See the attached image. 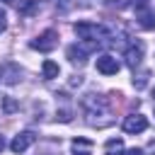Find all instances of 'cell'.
<instances>
[{
  "instance_id": "obj_23",
  "label": "cell",
  "mask_w": 155,
  "mask_h": 155,
  "mask_svg": "<svg viewBox=\"0 0 155 155\" xmlns=\"http://www.w3.org/2000/svg\"><path fill=\"white\" fill-rule=\"evenodd\" d=\"M153 97H155V87H153Z\"/></svg>"
},
{
  "instance_id": "obj_16",
  "label": "cell",
  "mask_w": 155,
  "mask_h": 155,
  "mask_svg": "<svg viewBox=\"0 0 155 155\" xmlns=\"http://www.w3.org/2000/svg\"><path fill=\"white\" fill-rule=\"evenodd\" d=\"M5 27H7V15H5V10L0 7V34L5 31Z\"/></svg>"
},
{
  "instance_id": "obj_22",
  "label": "cell",
  "mask_w": 155,
  "mask_h": 155,
  "mask_svg": "<svg viewBox=\"0 0 155 155\" xmlns=\"http://www.w3.org/2000/svg\"><path fill=\"white\" fill-rule=\"evenodd\" d=\"M2 148H5V138L0 136V150H2Z\"/></svg>"
},
{
  "instance_id": "obj_1",
  "label": "cell",
  "mask_w": 155,
  "mask_h": 155,
  "mask_svg": "<svg viewBox=\"0 0 155 155\" xmlns=\"http://www.w3.org/2000/svg\"><path fill=\"white\" fill-rule=\"evenodd\" d=\"M73 29H75L78 39H82V41H94V44H99V46L109 39V31H107L102 24H94V22H78Z\"/></svg>"
},
{
  "instance_id": "obj_15",
  "label": "cell",
  "mask_w": 155,
  "mask_h": 155,
  "mask_svg": "<svg viewBox=\"0 0 155 155\" xmlns=\"http://www.w3.org/2000/svg\"><path fill=\"white\" fill-rule=\"evenodd\" d=\"M15 109H17V102H15V99H10V97H5V111L10 114V111H15Z\"/></svg>"
},
{
  "instance_id": "obj_8",
  "label": "cell",
  "mask_w": 155,
  "mask_h": 155,
  "mask_svg": "<svg viewBox=\"0 0 155 155\" xmlns=\"http://www.w3.org/2000/svg\"><path fill=\"white\" fill-rule=\"evenodd\" d=\"M0 80H2L5 85H15V82H19V80H22V70H19V65H17V63H2V65H0Z\"/></svg>"
},
{
  "instance_id": "obj_12",
  "label": "cell",
  "mask_w": 155,
  "mask_h": 155,
  "mask_svg": "<svg viewBox=\"0 0 155 155\" xmlns=\"http://www.w3.org/2000/svg\"><path fill=\"white\" fill-rule=\"evenodd\" d=\"M104 153L107 155H124V140L121 138H109L104 143Z\"/></svg>"
},
{
  "instance_id": "obj_21",
  "label": "cell",
  "mask_w": 155,
  "mask_h": 155,
  "mask_svg": "<svg viewBox=\"0 0 155 155\" xmlns=\"http://www.w3.org/2000/svg\"><path fill=\"white\" fill-rule=\"evenodd\" d=\"M5 5H17V0H2Z\"/></svg>"
},
{
  "instance_id": "obj_19",
  "label": "cell",
  "mask_w": 155,
  "mask_h": 155,
  "mask_svg": "<svg viewBox=\"0 0 155 155\" xmlns=\"http://www.w3.org/2000/svg\"><path fill=\"white\" fill-rule=\"evenodd\" d=\"M124 155H143V150H140V148H131V150H126Z\"/></svg>"
},
{
  "instance_id": "obj_3",
  "label": "cell",
  "mask_w": 155,
  "mask_h": 155,
  "mask_svg": "<svg viewBox=\"0 0 155 155\" xmlns=\"http://www.w3.org/2000/svg\"><path fill=\"white\" fill-rule=\"evenodd\" d=\"M97 48H99V44H94V41H82L80 46H70V48H68V58H70L73 63H85V56L92 53V51H97Z\"/></svg>"
},
{
  "instance_id": "obj_6",
  "label": "cell",
  "mask_w": 155,
  "mask_h": 155,
  "mask_svg": "<svg viewBox=\"0 0 155 155\" xmlns=\"http://www.w3.org/2000/svg\"><path fill=\"white\" fill-rule=\"evenodd\" d=\"M119 68H121V63H119L114 56H109V53H102V56L97 58V70H99L102 75H116Z\"/></svg>"
},
{
  "instance_id": "obj_20",
  "label": "cell",
  "mask_w": 155,
  "mask_h": 155,
  "mask_svg": "<svg viewBox=\"0 0 155 155\" xmlns=\"http://www.w3.org/2000/svg\"><path fill=\"white\" fill-rule=\"evenodd\" d=\"M148 150H150V153H153V155H155V136H153V138H150V143H148Z\"/></svg>"
},
{
  "instance_id": "obj_14",
  "label": "cell",
  "mask_w": 155,
  "mask_h": 155,
  "mask_svg": "<svg viewBox=\"0 0 155 155\" xmlns=\"http://www.w3.org/2000/svg\"><path fill=\"white\" fill-rule=\"evenodd\" d=\"M128 5H131L136 12H138V10H145V7L150 5V0H128Z\"/></svg>"
},
{
  "instance_id": "obj_11",
  "label": "cell",
  "mask_w": 155,
  "mask_h": 155,
  "mask_svg": "<svg viewBox=\"0 0 155 155\" xmlns=\"http://www.w3.org/2000/svg\"><path fill=\"white\" fill-rule=\"evenodd\" d=\"M58 73H61L58 63H53V61H44V63H41V75H44V80H53V78H58Z\"/></svg>"
},
{
  "instance_id": "obj_9",
  "label": "cell",
  "mask_w": 155,
  "mask_h": 155,
  "mask_svg": "<svg viewBox=\"0 0 155 155\" xmlns=\"http://www.w3.org/2000/svg\"><path fill=\"white\" fill-rule=\"evenodd\" d=\"M138 24L143 29H155V10H138Z\"/></svg>"
},
{
  "instance_id": "obj_10",
  "label": "cell",
  "mask_w": 155,
  "mask_h": 155,
  "mask_svg": "<svg viewBox=\"0 0 155 155\" xmlns=\"http://www.w3.org/2000/svg\"><path fill=\"white\" fill-rule=\"evenodd\" d=\"M73 153H75V155H92V140H87V138H75V140H73Z\"/></svg>"
},
{
  "instance_id": "obj_7",
  "label": "cell",
  "mask_w": 155,
  "mask_h": 155,
  "mask_svg": "<svg viewBox=\"0 0 155 155\" xmlns=\"http://www.w3.org/2000/svg\"><path fill=\"white\" fill-rule=\"evenodd\" d=\"M145 128H148V119L143 114H128L124 119V131L126 133H140Z\"/></svg>"
},
{
  "instance_id": "obj_18",
  "label": "cell",
  "mask_w": 155,
  "mask_h": 155,
  "mask_svg": "<svg viewBox=\"0 0 155 155\" xmlns=\"http://www.w3.org/2000/svg\"><path fill=\"white\" fill-rule=\"evenodd\" d=\"M56 119H61V121H70V114H68V111H58Z\"/></svg>"
},
{
  "instance_id": "obj_13",
  "label": "cell",
  "mask_w": 155,
  "mask_h": 155,
  "mask_svg": "<svg viewBox=\"0 0 155 155\" xmlns=\"http://www.w3.org/2000/svg\"><path fill=\"white\" fill-rule=\"evenodd\" d=\"M34 12H39V0H27L24 5H19V15L22 17H29Z\"/></svg>"
},
{
  "instance_id": "obj_17",
  "label": "cell",
  "mask_w": 155,
  "mask_h": 155,
  "mask_svg": "<svg viewBox=\"0 0 155 155\" xmlns=\"http://www.w3.org/2000/svg\"><path fill=\"white\" fill-rule=\"evenodd\" d=\"M107 5H109V7H116V10H119V7H124V0H107Z\"/></svg>"
},
{
  "instance_id": "obj_2",
  "label": "cell",
  "mask_w": 155,
  "mask_h": 155,
  "mask_svg": "<svg viewBox=\"0 0 155 155\" xmlns=\"http://www.w3.org/2000/svg\"><path fill=\"white\" fill-rule=\"evenodd\" d=\"M58 46V31H53V29H46V31H41L34 41H31V48H36V51H44V53H48V51H53Z\"/></svg>"
},
{
  "instance_id": "obj_4",
  "label": "cell",
  "mask_w": 155,
  "mask_h": 155,
  "mask_svg": "<svg viewBox=\"0 0 155 155\" xmlns=\"http://www.w3.org/2000/svg\"><path fill=\"white\" fill-rule=\"evenodd\" d=\"M34 140H36V133H34V131H22V133H17V136L12 138L10 150H12V153H24Z\"/></svg>"
},
{
  "instance_id": "obj_5",
  "label": "cell",
  "mask_w": 155,
  "mask_h": 155,
  "mask_svg": "<svg viewBox=\"0 0 155 155\" xmlns=\"http://www.w3.org/2000/svg\"><path fill=\"white\" fill-rule=\"evenodd\" d=\"M143 51H145L143 41H140V39H136V41L126 48V65L136 70V68H138V63H140V58H143Z\"/></svg>"
}]
</instances>
